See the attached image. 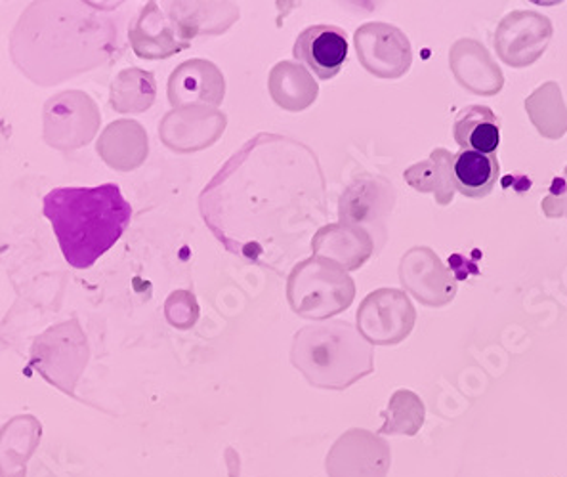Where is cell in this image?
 Wrapping results in <instances>:
<instances>
[{"label": "cell", "mask_w": 567, "mask_h": 477, "mask_svg": "<svg viewBox=\"0 0 567 477\" xmlns=\"http://www.w3.org/2000/svg\"><path fill=\"white\" fill-rule=\"evenodd\" d=\"M553 35V21L547 15L533 10H516L501 21L495 49L503 62L522 70L545 54Z\"/></svg>", "instance_id": "3"}, {"label": "cell", "mask_w": 567, "mask_h": 477, "mask_svg": "<svg viewBox=\"0 0 567 477\" xmlns=\"http://www.w3.org/2000/svg\"><path fill=\"white\" fill-rule=\"evenodd\" d=\"M382 416L386 418V423L379 429V434L415 436L424 423V405L419 400V395L402 390L392 397L390 407Z\"/></svg>", "instance_id": "11"}, {"label": "cell", "mask_w": 567, "mask_h": 477, "mask_svg": "<svg viewBox=\"0 0 567 477\" xmlns=\"http://www.w3.org/2000/svg\"><path fill=\"white\" fill-rule=\"evenodd\" d=\"M392 464L390 445L365 429H350L327 455L329 477H386Z\"/></svg>", "instance_id": "4"}, {"label": "cell", "mask_w": 567, "mask_h": 477, "mask_svg": "<svg viewBox=\"0 0 567 477\" xmlns=\"http://www.w3.org/2000/svg\"><path fill=\"white\" fill-rule=\"evenodd\" d=\"M501 166L497 155H485L477 152H461L451 163V182L453 187L466 197H485L493 191L497 184Z\"/></svg>", "instance_id": "9"}, {"label": "cell", "mask_w": 567, "mask_h": 477, "mask_svg": "<svg viewBox=\"0 0 567 477\" xmlns=\"http://www.w3.org/2000/svg\"><path fill=\"white\" fill-rule=\"evenodd\" d=\"M42 212L54 228L63 258L76 270L92 268L132 220L131 203L117 184L58 187L44 197Z\"/></svg>", "instance_id": "2"}, {"label": "cell", "mask_w": 567, "mask_h": 477, "mask_svg": "<svg viewBox=\"0 0 567 477\" xmlns=\"http://www.w3.org/2000/svg\"><path fill=\"white\" fill-rule=\"evenodd\" d=\"M566 203H567V168L566 176H561L558 180L554 182L550 187V195L543 201V208H545V215L548 218H560L566 215Z\"/></svg>", "instance_id": "12"}, {"label": "cell", "mask_w": 567, "mask_h": 477, "mask_svg": "<svg viewBox=\"0 0 567 477\" xmlns=\"http://www.w3.org/2000/svg\"><path fill=\"white\" fill-rule=\"evenodd\" d=\"M295 58L319 79H332L347 62V31L327 23L305 29L295 42Z\"/></svg>", "instance_id": "5"}, {"label": "cell", "mask_w": 567, "mask_h": 477, "mask_svg": "<svg viewBox=\"0 0 567 477\" xmlns=\"http://www.w3.org/2000/svg\"><path fill=\"white\" fill-rule=\"evenodd\" d=\"M83 365L84 360L76 352H71L70 348L63 350L58 326L44 332L31 348V367L65 394H73Z\"/></svg>", "instance_id": "6"}, {"label": "cell", "mask_w": 567, "mask_h": 477, "mask_svg": "<svg viewBox=\"0 0 567 477\" xmlns=\"http://www.w3.org/2000/svg\"><path fill=\"white\" fill-rule=\"evenodd\" d=\"M453 136L463 152L492 155L501 144V121L487 105H468L458 111Z\"/></svg>", "instance_id": "8"}, {"label": "cell", "mask_w": 567, "mask_h": 477, "mask_svg": "<svg viewBox=\"0 0 567 477\" xmlns=\"http://www.w3.org/2000/svg\"><path fill=\"white\" fill-rule=\"evenodd\" d=\"M526 110L540 136L558 139L567 132V107L558 83H545L526 100Z\"/></svg>", "instance_id": "10"}, {"label": "cell", "mask_w": 567, "mask_h": 477, "mask_svg": "<svg viewBox=\"0 0 567 477\" xmlns=\"http://www.w3.org/2000/svg\"><path fill=\"white\" fill-rule=\"evenodd\" d=\"M42 426L33 415L10 418L0 428V477L28 476V463L41 443Z\"/></svg>", "instance_id": "7"}, {"label": "cell", "mask_w": 567, "mask_h": 477, "mask_svg": "<svg viewBox=\"0 0 567 477\" xmlns=\"http://www.w3.org/2000/svg\"><path fill=\"white\" fill-rule=\"evenodd\" d=\"M566 216H567V203H566Z\"/></svg>", "instance_id": "13"}, {"label": "cell", "mask_w": 567, "mask_h": 477, "mask_svg": "<svg viewBox=\"0 0 567 477\" xmlns=\"http://www.w3.org/2000/svg\"><path fill=\"white\" fill-rule=\"evenodd\" d=\"M202 215L226 249L285 273L329 220L326 176L310 147L262 132L203 189Z\"/></svg>", "instance_id": "1"}]
</instances>
